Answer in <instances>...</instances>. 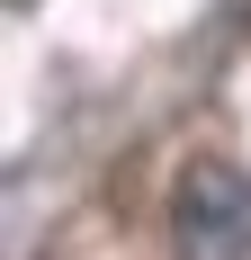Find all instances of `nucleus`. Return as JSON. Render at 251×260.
Masks as SVG:
<instances>
[{
    "label": "nucleus",
    "instance_id": "nucleus-1",
    "mask_svg": "<svg viewBox=\"0 0 251 260\" xmlns=\"http://www.w3.org/2000/svg\"><path fill=\"white\" fill-rule=\"evenodd\" d=\"M171 242L179 260H251V180L233 161H189L171 198Z\"/></svg>",
    "mask_w": 251,
    "mask_h": 260
}]
</instances>
